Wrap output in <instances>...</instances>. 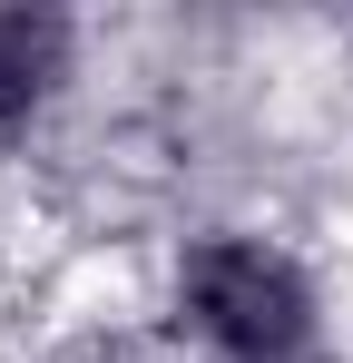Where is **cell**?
<instances>
[{"label": "cell", "mask_w": 353, "mask_h": 363, "mask_svg": "<svg viewBox=\"0 0 353 363\" xmlns=\"http://www.w3.org/2000/svg\"><path fill=\"white\" fill-rule=\"evenodd\" d=\"M314 363H334V354H314Z\"/></svg>", "instance_id": "3957f363"}, {"label": "cell", "mask_w": 353, "mask_h": 363, "mask_svg": "<svg viewBox=\"0 0 353 363\" xmlns=\"http://www.w3.org/2000/svg\"><path fill=\"white\" fill-rule=\"evenodd\" d=\"M79 60H89V30L69 10H30V0L0 10V147H30L79 99Z\"/></svg>", "instance_id": "7a4b0ae2"}, {"label": "cell", "mask_w": 353, "mask_h": 363, "mask_svg": "<svg viewBox=\"0 0 353 363\" xmlns=\"http://www.w3.org/2000/svg\"><path fill=\"white\" fill-rule=\"evenodd\" d=\"M334 304L314 255L255 216H216L157 245L147 275V334L167 363H314Z\"/></svg>", "instance_id": "6da1fadb"}]
</instances>
